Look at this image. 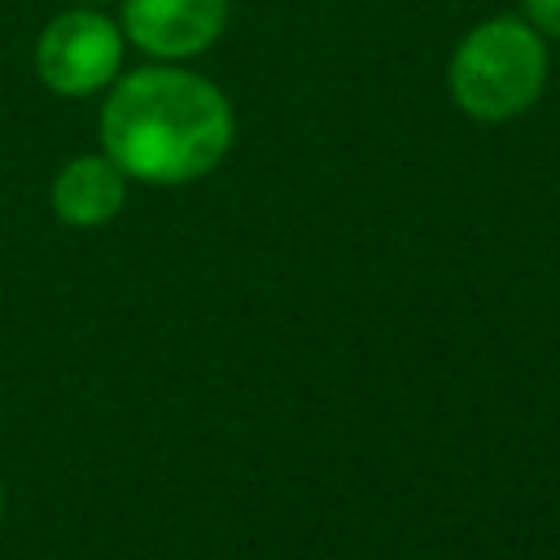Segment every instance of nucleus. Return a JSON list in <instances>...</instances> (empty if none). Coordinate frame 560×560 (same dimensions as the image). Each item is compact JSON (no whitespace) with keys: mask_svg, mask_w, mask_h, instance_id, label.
<instances>
[{"mask_svg":"<svg viewBox=\"0 0 560 560\" xmlns=\"http://www.w3.org/2000/svg\"><path fill=\"white\" fill-rule=\"evenodd\" d=\"M105 153L144 184H188L210 175L232 149L228 96L175 66L131 70L101 109Z\"/></svg>","mask_w":560,"mask_h":560,"instance_id":"1","label":"nucleus"},{"mask_svg":"<svg viewBox=\"0 0 560 560\" xmlns=\"http://www.w3.org/2000/svg\"><path fill=\"white\" fill-rule=\"evenodd\" d=\"M547 83L542 35L521 18H490L472 26L451 57V96L477 122H508L525 114Z\"/></svg>","mask_w":560,"mask_h":560,"instance_id":"2","label":"nucleus"},{"mask_svg":"<svg viewBox=\"0 0 560 560\" xmlns=\"http://www.w3.org/2000/svg\"><path fill=\"white\" fill-rule=\"evenodd\" d=\"M35 66L44 88H52L57 96H88L114 83L122 66V31L105 13H88V9L61 13L44 26Z\"/></svg>","mask_w":560,"mask_h":560,"instance_id":"3","label":"nucleus"},{"mask_svg":"<svg viewBox=\"0 0 560 560\" xmlns=\"http://www.w3.org/2000/svg\"><path fill=\"white\" fill-rule=\"evenodd\" d=\"M228 26V0H122L127 39L158 57L184 61L206 52Z\"/></svg>","mask_w":560,"mask_h":560,"instance_id":"4","label":"nucleus"},{"mask_svg":"<svg viewBox=\"0 0 560 560\" xmlns=\"http://www.w3.org/2000/svg\"><path fill=\"white\" fill-rule=\"evenodd\" d=\"M127 201V171L109 153L70 158L52 179V214L70 228H101Z\"/></svg>","mask_w":560,"mask_h":560,"instance_id":"5","label":"nucleus"},{"mask_svg":"<svg viewBox=\"0 0 560 560\" xmlns=\"http://www.w3.org/2000/svg\"><path fill=\"white\" fill-rule=\"evenodd\" d=\"M525 18L538 35H556L560 39V0H525Z\"/></svg>","mask_w":560,"mask_h":560,"instance_id":"6","label":"nucleus"},{"mask_svg":"<svg viewBox=\"0 0 560 560\" xmlns=\"http://www.w3.org/2000/svg\"><path fill=\"white\" fill-rule=\"evenodd\" d=\"M0 516H4V490H0Z\"/></svg>","mask_w":560,"mask_h":560,"instance_id":"7","label":"nucleus"},{"mask_svg":"<svg viewBox=\"0 0 560 560\" xmlns=\"http://www.w3.org/2000/svg\"><path fill=\"white\" fill-rule=\"evenodd\" d=\"M88 4H101V0H88Z\"/></svg>","mask_w":560,"mask_h":560,"instance_id":"8","label":"nucleus"}]
</instances>
